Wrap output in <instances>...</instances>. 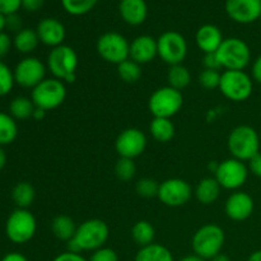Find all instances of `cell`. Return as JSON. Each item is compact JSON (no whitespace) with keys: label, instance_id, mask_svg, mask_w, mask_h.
Listing matches in <instances>:
<instances>
[{"label":"cell","instance_id":"cell-1","mask_svg":"<svg viewBox=\"0 0 261 261\" xmlns=\"http://www.w3.org/2000/svg\"><path fill=\"white\" fill-rule=\"evenodd\" d=\"M110 236V229L102 219H88L76 228L73 239L68 242L70 252L81 254L82 251H96L105 246Z\"/></svg>","mask_w":261,"mask_h":261},{"label":"cell","instance_id":"cell-2","mask_svg":"<svg viewBox=\"0 0 261 261\" xmlns=\"http://www.w3.org/2000/svg\"><path fill=\"white\" fill-rule=\"evenodd\" d=\"M227 147L232 158L249 162L257 153H260L259 134L249 125H240L229 133Z\"/></svg>","mask_w":261,"mask_h":261},{"label":"cell","instance_id":"cell-3","mask_svg":"<svg viewBox=\"0 0 261 261\" xmlns=\"http://www.w3.org/2000/svg\"><path fill=\"white\" fill-rule=\"evenodd\" d=\"M79 60L75 50L68 45H60L58 47L51 48L47 56L48 70L54 78L64 82V83H73L76 78V69Z\"/></svg>","mask_w":261,"mask_h":261},{"label":"cell","instance_id":"cell-4","mask_svg":"<svg viewBox=\"0 0 261 261\" xmlns=\"http://www.w3.org/2000/svg\"><path fill=\"white\" fill-rule=\"evenodd\" d=\"M226 241V234L222 227L217 224H205L194 233L191 240L194 254L203 257L204 260H212L221 254Z\"/></svg>","mask_w":261,"mask_h":261},{"label":"cell","instance_id":"cell-5","mask_svg":"<svg viewBox=\"0 0 261 261\" xmlns=\"http://www.w3.org/2000/svg\"><path fill=\"white\" fill-rule=\"evenodd\" d=\"M222 68L226 70H244L251 60V50L244 40L237 37L224 38L217 51Z\"/></svg>","mask_w":261,"mask_h":261},{"label":"cell","instance_id":"cell-6","mask_svg":"<svg viewBox=\"0 0 261 261\" xmlns=\"http://www.w3.org/2000/svg\"><path fill=\"white\" fill-rule=\"evenodd\" d=\"M37 229L35 216L28 209L17 208L10 213L5 223V233L8 239L18 245L27 244L33 239Z\"/></svg>","mask_w":261,"mask_h":261},{"label":"cell","instance_id":"cell-7","mask_svg":"<svg viewBox=\"0 0 261 261\" xmlns=\"http://www.w3.org/2000/svg\"><path fill=\"white\" fill-rule=\"evenodd\" d=\"M66 98V87L64 82L56 78H46L32 89L31 99L37 109L45 111L58 109Z\"/></svg>","mask_w":261,"mask_h":261},{"label":"cell","instance_id":"cell-8","mask_svg":"<svg viewBox=\"0 0 261 261\" xmlns=\"http://www.w3.org/2000/svg\"><path fill=\"white\" fill-rule=\"evenodd\" d=\"M184 105L182 93L170 86L161 87L150 96L148 107L154 117L171 119L180 112Z\"/></svg>","mask_w":261,"mask_h":261},{"label":"cell","instance_id":"cell-9","mask_svg":"<svg viewBox=\"0 0 261 261\" xmlns=\"http://www.w3.org/2000/svg\"><path fill=\"white\" fill-rule=\"evenodd\" d=\"M252 89L254 83L251 76L244 70H224L222 73L219 91L229 101H246L251 97Z\"/></svg>","mask_w":261,"mask_h":261},{"label":"cell","instance_id":"cell-10","mask_svg":"<svg viewBox=\"0 0 261 261\" xmlns=\"http://www.w3.org/2000/svg\"><path fill=\"white\" fill-rule=\"evenodd\" d=\"M96 48L98 55L110 64L119 65L130 59V42L119 32H106L97 40Z\"/></svg>","mask_w":261,"mask_h":261},{"label":"cell","instance_id":"cell-11","mask_svg":"<svg viewBox=\"0 0 261 261\" xmlns=\"http://www.w3.org/2000/svg\"><path fill=\"white\" fill-rule=\"evenodd\" d=\"M157 47L158 56L170 66L182 64L189 50L186 38L176 31L163 32L157 38Z\"/></svg>","mask_w":261,"mask_h":261},{"label":"cell","instance_id":"cell-12","mask_svg":"<svg viewBox=\"0 0 261 261\" xmlns=\"http://www.w3.org/2000/svg\"><path fill=\"white\" fill-rule=\"evenodd\" d=\"M249 176V168L242 161L236 158H228L218 163L214 177L218 181L221 188L226 190H239L245 185Z\"/></svg>","mask_w":261,"mask_h":261},{"label":"cell","instance_id":"cell-13","mask_svg":"<svg viewBox=\"0 0 261 261\" xmlns=\"http://www.w3.org/2000/svg\"><path fill=\"white\" fill-rule=\"evenodd\" d=\"M46 70L47 66L35 56H28L22 59L17 64L14 71L15 83L23 88L33 89L36 86L46 79Z\"/></svg>","mask_w":261,"mask_h":261},{"label":"cell","instance_id":"cell-14","mask_svg":"<svg viewBox=\"0 0 261 261\" xmlns=\"http://www.w3.org/2000/svg\"><path fill=\"white\" fill-rule=\"evenodd\" d=\"M193 195V189L188 181L182 178H167L160 184L157 198L165 205L178 208L188 203Z\"/></svg>","mask_w":261,"mask_h":261},{"label":"cell","instance_id":"cell-15","mask_svg":"<svg viewBox=\"0 0 261 261\" xmlns=\"http://www.w3.org/2000/svg\"><path fill=\"white\" fill-rule=\"evenodd\" d=\"M147 148V137L142 130L137 127H129L120 133L115 142V149L121 158L139 157Z\"/></svg>","mask_w":261,"mask_h":261},{"label":"cell","instance_id":"cell-16","mask_svg":"<svg viewBox=\"0 0 261 261\" xmlns=\"http://www.w3.org/2000/svg\"><path fill=\"white\" fill-rule=\"evenodd\" d=\"M227 15L240 24H250L261 18V0H226Z\"/></svg>","mask_w":261,"mask_h":261},{"label":"cell","instance_id":"cell-17","mask_svg":"<svg viewBox=\"0 0 261 261\" xmlns=\"http://www.w3.org/2000/svg\"><path fill=\"white\" fill-rule=\"evenodd\" d=\"M255 203L254 199L244 191H234L226 200L224 211L227 217L232 221L242 222L246 221L254 213Z\"/></svg>","mask_w":261,"mask_h":261},{"label":"cell","instance_id":"cell-18","mask_svg":"<svg viewBox=\"0 0 261 261\" xmlns=\"http://www.w3.org/2000/svg\"><path fill=\"white\" fill-rule=\"evenodd\" d=\"M36 32L40 42L51 48L64 45L65 41L66 30L63 23L56 18H43L37 24Z\"/></svg>","mask_w":261,"mask_h":261},{"label":"cell","instance_id":"cell-19","mask_svg":"<svg viewBox=\"0 0 261 261\" xmlns=\"http://www.w3.org/2000/svg\"><path fill=\"white\" fill-rule=\"evenodd\" d=\"M158 56L157 40L149 35H140L130 42V59L135 63L148 64Z\"/></svg>","mask_w":261,"mask_h":261},{"label":"cell","instance_id":"cell-20","mask_svg":"<svg viewBox=\"0 0 261 261\" xmlns=\"http://www.w3.org/2000/svg\"><path fill=\"white\" fill-rule=\"evenodd\" d=\"M119 13L129 25H140L148 17V5L145 0H120Z\"/></svg>","mask_w":261,"mask_h":261},{"label":"cell","instance_id":"cell-21","mask_svg":"<svg viewBox=\"0 0 261 261\" xmlns=\"http://www.w3.org/2000/svg\"><path fill=\"white\" fill-rule=\"evenodd\" d=\"M195 41L204 54L217 53L224 41L221 30L214 24H203L196 31Z\"/></svg>","mask_w":261,"mask_h":261},{"label":"cell","instance_id":"cell-22","mask_svg":"<svg viewBox=\"0 0 261 261\" xmlns=\"http://www.w3.org/2000/svg\"><path fill=\"white\" fill-rule=\"evenodd\" d=\"M221 185L216 177H204L203 180L199 181L195 189V196L199 203L204 205H211L216 203L217 199L221 194Z\"/></svg>","mask_w":261,"mask_h":261},{"label":"cell","instance_id":"cell-23","mask_svg":"<svg viewBox=\"0 0 261 261\" xmlns=\"http://www.w3.org/2000/svg\"><path fill=\"white\" fill-rule=\"evenodd\" d=\"M149 132L152 137L160 143H168L175 137V125L171 119L165 117H153L149 125Z\"/></svg>","mask_w":261,"mask_h":261},{"label":"cell","instance_id":"cell-24","mask_svg":"<svg viewBox=\"0 0 261 261\" xmlns=\"http://www.w3.org/2000/svg\"><path fill=\"white\" fill-rule=\"evenodd\" d=\"M76 228L78 227L74 223L73 218L68 216H56L51 222V231H53L54 236L60 241L69 242L75 234Z\"/></svg>","mask_w":261,"mask_h":261},{"label":"cell","instance_id":"cell-25","mask_svg":"<svg viewBox=\"0 0 261 261\" xmlns=\"http://www.w3.org/2000/svg\"><path fill=\"white\" fill-rule=\"evenodd\" d=\"M135 261H175L173 255L166 246L160 244H152L140 247L137 252Z\"/></svg>","mask_w":261,"mask_h":261},{"label":"cell","instance_id":"cell-26","mask_svg":"<svg viewBox=\"0 0 261 261\" xmlns=\"http://www.w3.org/2000/svg\"><path fill=\"white\" fill-rule=\"evenodd\" d=\"M38 43H40V38H38L37 32L31 28H23L19 32L15 33L13 38V45L20 54L33 53L37 48Z\"/></svg>","mask_w":261,"mask_h":261},{"label":"cell","instance_id":"cell-27","mask_svg":"<svg viewBox=\"0 0 261 261\" xmlns=\"http://www.w3.org/2000/svg\"><path fill=\"white\" fill-rule=\"evenodd\" d=\"M36 198L35 188L30 182H18L12 190V199L15 205L20 209H27L28 206L32 205L33 200Z\"/></svg>","mask_w":261,"mask_h":261},{"label":"cell","instance_id":"cell-28","mask_svg":"<svg viewBox=\"0 0 261 261\" xmlns=\"http://www.w3.org/2000/svg\"><path fill=\"white\" fill-rule=\"evenodd\" d=\"M132 237L137 245L140 247L154 244L155 229L148 221H139L133 226Z\"/></svg>","mask_w":261,"mask_h":261},{"label":"cell","instance_id":"cell-29","mask_svg":"<svg viewBox=\"0 0 261 261\" xmlns=\"http://www.w3.org/2000/svg\"><path fill=\"white\" fill-rule=\"evenodd\" d=\"M167 82L168 86L177 91H182L190 84L191 82V73L185 65L178 64V65L170 66L167 73Z\"/></svg>","mask_w":261,"mask_h":261},{"label":"cell","instance_id":"cell-30","mask_svg":"<svg viewBox=\"0 0 261 261\" xmlns=\"http://www.w3.org/2000/svg\"><path fill=\"white\" fill-rule=\"evenodd\" d=\"M36 106L32 99L24 96H18L9 105V115L15 120H25L32 117Z\"/></svg>","mask_w":261,"mask_h":261},{"label":"cell","instance_id":"cell-31","mask_svg":"<svg viewBox=\"0 0 261 261\" xmlns=\"http://www.w3.org/2000/svg\"><path fill=\"white\" fill-rule=\"evenodd\" d=\"M18 137V125L14 117L0 112V145H8Z\"/></svg>","mask_w":261,"mask_h":261},{"label":"cell","instance_id":"cell-32","mask_svg":"<svg viewBox=\"0 0 261 261\" xmlns=\"http://www.w3.org/2000/svg\"><path fill=\"white\" fill-rule=\"evenodd\" d=\"M117 74L125 83H137L142 76V65L127 59L117 65Z\"/></svg>","mask_w":261,"mask_h":261},{"label":"cell","instance_id":"cell-33","mask_svg":"<svg viewBox=\"0 0 261 261\" xmlns=\"http://www.w3.org/2000/svg\"><path fill=\"white\" fill-rule=\"evenodd\" d=\"M60 2L68 14L79 17L91 12L96 7L98 0H60Z\"/></svg>","mask_w":261,"mask_h":261},{"label":"cell","instance_id":"cell-34","mask_svg":"<svg viewBox=\"0 0 261 261\" xmlns=\"http://www.w3.org/2000/svg\"><path fill=\"white\" fill-rule=\"evenodd\" d=\"M135 173H137V166H135L134 160H129V158H121L117 160L116 165H115V175L120 181H130L134 178Z\"/></svg>","mask_w":261,"mask_h":261},{"label":"cell","instance_id":"cell-35","mask_svg":"<svg viewBox=\"0 0 261 261\" xmlns=\"http://www.w3.org/2000/svg\"><path fill=\"white\" fill-rule=\"evenodd\" d=\"M135 190H137L138 195L142 196V198H155V196H158V191H160V184L154 178H140L137 182Z\"/></svg>","mask_w":261,"mask_h":261},{"label":"cell","instance_id":"cell-36","mask_svg":"<svg viewBox=\"0 0 261 261\" xmlns=\"http://www.w3.org/2000/svg\"><path fill=\"white\" fill-rule=\"evenodd\" d=\"M14 84V71L7 64L0 61V97L9 94Z\"/></svg>","mask_w":261,"mask_h":261},{"label":"cell","instance_id":"cell-37","mask_svg":"<svg viewBox=\"0 0 261 261\" xmlns=\"http://www.w3.org/2000/svg\"><path fill=\"white\" fill-rule=\"evenodd\" d=\"M221 76L222 73L218 70H209V69H204L200 74H199V84L205 89H219V84H221Z\"/></svg>","mask_w":261,"mask_h":261},{"label":"cell","instance_id":"cell-38","mask_svg":"<svg viewBox=\"0 0 261 261\" xmlns=\"http://www.w3.org/2000/svg\"><path fill=\"white\" fill-rule=\"evenodd\" d=\"M88 261H119V257H117V254L115 252V250L103 246L101 249L93 251L91 259Z\"/></svg>","mask_w":261,"mask_h":261},{"label":"cell","instance_id":"cell-39","mask_svg":"<svg viewBox=\"0 0 261 261\" xmlns=\"http://www.w3.org/2000/svg\"><path fill=\"white\" fill-rule=\"evenodd\" d=\"M22 8V0H0V13L4 15L14 14Z\"/></svg>","mask_w":261,"mask_h":261},{"label":"cell","instance_id":"cell-40","mask_svg":"<svg viewBox=\"0 0 261 261\" xmlns=\"http://www.w3.org/2000/svg\"><path fill=\"white\" fill-rule=\"evenodd\" d=\"M203 63L205 69H209V70H221L222 65L221 61H219L218 55L217 53H212V54H204V59Z\"/></svg>","mask_w":261,"mask_h":261},{"label":"cell","instance_id":"cell-41","mask_svg":"<svg viewBox=\"0 0 261 261\" xmlns=\"http://www.w3.org/2000/svg\"><path fill=\"white\" fill-rule=\"evenodd\" d=\"M13 46V40L8 33H0V59L5 58L9 54L10 48Z\"/></svg>","mask_w":261,"mask_h":261},{"label":"cell","instance_id":"cell-42","mask_svg":"<svg viewBox=\"0 0 261 261\" xmlns=\"http://www.w3.org/2000/svg\"><path fill=\"white\" fill-rule=\"evenodd\" d=\"M7 28L10 31H14V32H19L20 30H23L22 20L17 13L7 15Z\"/></svg>","mask_w":261,"mask_h":261},{"label":"cell","instance_id":"cell-43","mask_svg":"<svg viewBox=\"0 0 261 261\" xmlns=\"http://www.w3.org/2000/svg\"><path fill=\"white\" fill-rule=\"evenodd\" d=\"M53 261H88V260L84 259L81 254L66 251V252H63V254H59Z\"/></svg>","mask_w":261,"mask_h":261},{"label":"cell","instance_id":"cell-44","mask_svg":"<svg viewBox=\"0 0 261 261\" xmlns=\"http://www.w3.org/2000/svg\"><path fill=\"white\" fill-rule=\"evenodd\" d=\"M45 4V0H22V8L27 12H37Z\"/></svg>","mask_w":261,"mask_h":261},{"label":"cell","instance_id":"cell-45","mask_svg":"<svg viewBox=\"0 0 261 261\" xmlns=\"http://www.w3.org/2000/svg\"><path fill=\"white\" fill-rule=\"evenodd\" d=\"M249 168L255 176L261 178V153H257L254 158L249 161Z\"/></svg>","mask_w":261,"mask_h":261},{"label":"cell","instance_id":"cell-46","mask_svg":"<svg viewBox=\"0 0 261 261\" xmlns=\"http://www.w3.org/2000/svg\"><path fill=\"white\" fill-rule=\"evenodd\" d=\"M252 76H254V79L257 83L261 84V55L254 61V65H252Z\"/></svg>","mask_w":261,"mask_h":261},{"label":"cell","instance_id":"cell-47","mask_svg":"<svg viewBox=\"0 0 261 261\" xmlns=\"http://www.w3.org/2000/svg\"><path fill=\"white\" fill-rule=\"evenodd\" d=\"M2 261H28V259L19 252H9L3 257Z\"/></svg>","mask_w":261,"mask_h":261},{"label":"cell","instance_id":"cell-48","mask_svg":"<svg viewBox=\"0 0 261 261\" xmlns=\"http://www.w3.org/2000/svg\"><path fill=\"white\" fill-rule=\"evenodd\" d=\"M45 115H46V111H45V110H42V109H37V107H36L35 111H33L32 117H33V119H35V120H42L43 117H45Z\"/></svg>","mask_w":261,"mask_h":261},{"label":"cell","instance_id":"cell-49","mask_svg":"<svg viewBox=\"0 0 261 261\" xmlns=\"http://www.w3.org/2000/svg\"><path fill=\"white\" fill-rule=\"evenodd\" d=\"M5 165H7V153H5V150L0 145V171L5 167Z\"/></svg>","mask_w":261,"mask_h":261},{"label":"cell","instance_id":"cell-50","mask_svg":"<svg viewBox=\"0 0 261 261\" xmlns=\"http://www.w3.org/2000/svg\"><path fill=\"white\" fill-rule=\"evenodd\" d=\"M178 261H206V260H204L203 257H200V256H198V255H188V256H185V257H182V259H180Z\"/></svg>","mask_w":261,"mask_h":261},{"label":"cell","instance_id":"cell-51","mask_svg":"<svg viewBox=\"0 0 261 261\" xmlns=\"http://www.w3.org/2000/svg\"><path fill=\"white\" fill-rule=\"evenodd\" d=\"M247 261H261V250H257V251H254L249 256Z\"/></svg>","mask_w":261,"mask_h":261},{"label":"cell","instance_id":"cell-52","mask_svg":"<svg viewBox=\"0 0 261 261\" xmlns=\"http://www.w3.org/2000/svg\"><path fill=\"white\" fill-rule=\"evenodd\" d=\"M4 28H7V15L0 13V33L4 32Z\"/></svg>","mask_w":261,"mask_h":261},{"label":"cell","instance_id":"cell-53","mask_svg":"<svg viewBox=\"0 0 261 261\" xmlns=\"http://www.w3.org/2000/svg\"><path fill=\"white\" fill-rule=\"evenodd\" d=\"M211 261H231V259H229L228 255L222 254V252H221V254H218L217 256H214Z\"/></svg>","mask_w":261,"mask_h":261}]
</instances>
